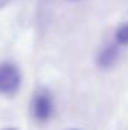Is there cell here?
<instances>
[{"mask_svg":"<svg viewBox=\"0 0 128 130\" xmlns=\"http://www.w3.org/2000/svg\"><path fill=\"white\" fill-rule=\"evenodd\" d=\"M118 58V50L116 44H108L99 51L96 62L100 68H110Z\"/></svg>","mask_w":128,"mask_h":130,"instance_id":"cell-3","label":"cell"},{"mask_svg":"<svg viewBox=\"0 0 128 130\" xmlns=\"http://www.w3.org/2000/svg\"><path fill=\"white\" fill-rule=\"evenodd\" d=\"M32 113L39 122H47L54 113V101L47 91H39L32 100Z\"/></svg>","mask_w":128,"mask_h":130,"instance_id":"cell-2","label":"cell"},{"mask_svg":"<svg viewBox=\"0 0 128 130\" xmlns=\"http://www.w3.org/2000/svg\"><path fill=\"white\" fill-rule=\"evenodd\" d=\"M21 85V72L10 62L0 64V93L6 95L14 94Z\"/></svg>","mask_w":128,"mask_h":130,"instance_id":"cell-1","label":"cell"},{"mask_svg":"<svg viewBox=\"0 0 128 130\" xmlns=\"http://www.w3.org/2000/svg\"><path fill=\"white\" fill-rule=\"evenodd\" d=\"M116 42L117 44L121 46H127L128 44V22L121 25L116 32Z\"/></svg>","mask_w":128,"mask_h":130,"instance_id":"cell-4","label":"cell"},{"mask_svg":"<svg viewBox=\"0 0 128 130\" xmlns=\"http://www.w3.org/2000/svg\"><path fill=\"white\" fill-rule=\"evenodd\" d=\"M3 130H18V129H14V127H8V129H3Z\"/></svg>","mask_w":128,"mask_h":130,"instance_id":"cell-6","label":"cell"},{"mask_svg":"<svg viewBox=\"0 0 128 130\" xmlns=\"http://www.w3.org/2000/svg\"><path fill=\"white\" fill-rule=\"evenodd\" d=\"M10 3V0H0V8H3V7H6V6Z\"/></svg>","mask_w":128,"mask_h":130,"instance_id":"cell-5","label":"cell"},{"mask_svg":"<svg viewBox=\"0 0 128 130\" xmlns=\"http://www.w3.org/2000/svg\"><path fill=\"white\" fill-rule=\"evenodd\" d=\"M74 130H77V129H74Z\"/></svg>","mask_w":128,"mask_h":130,"instance_id":"cell-7","label":"cell"}]
</instances>
